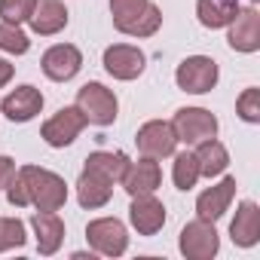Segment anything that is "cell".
Returning a JSON list of instances; mask_svg holds the SVG:
<instances>
[{
  "label": "cell",
  "instance_id": "6da1fadb",
  "mask_svg": "<svg viewBox=\"0 0 260 260\" xmlns=\"http://www.w3.org/2000/svg\"><path fill=\"white\" fill-rule=\"evenodd\" d=\"M113 28L125 37H153L162 25V10L150 0H110Z\"/></svg>",
  "mask_w": 260,
  "mask_h": 260
},
{
  "label": "cell",
  "instance_id": "7a4b0ae2",
  "mask_svg": "<svg viewBox=\"0 0 260 260\" xmlns=\"http://www.w3.org/2000/svg\"><path fill=\"white\" fill-rule=\"evenodd\" d=\"M28 184V199L37 211H58L68 202V184L61 175L40 169V166H22L19 169Z\"/></svg>",
  "mask_w": 260,
  "mask_h": 260
},
{
  "label": "cell",
  "instance_id": "3957f363",
  "mask_svg": "<svg viewBox=\"0 0 260 260\" xmlns=\"http://www.w3.org/2000/svg\"><path fill=\"white\" fill-rule=\"evenodd\" d=\"M172 128H175L178 144L196 147L199 141L217 138V116L205 107H181L172 116Z\"/></svg>",
  "mask_w": 260,
  "mask_h": 260
},
{
  "label": "cell",
  "instance_id": "277c9868",
  "mask_svg": "<svg viewBox=\"0 0 260 260\" xmlns=\"http://www.w3.org/2000/svg\"><path fill=\"white\" fill-rule=\"evenodd\" d=\"M217 61L208 58V55H190L178 64L175 71V83L181 92H190V95H205L217 86Z\"/></svg>",
  "mask_w": 260,
  "mask_h": 260
},
{
  "label": "cell",
  "instance_id": "5b68a950",
  "mask_svg": "<svg viewBox=\"0 0 260 260\" xmlns=\"http://www.w3.org/2000/svg\"><path fill=\"white\" fill-rule=\"evenodd\" d=\"M77 107L83 110L86 122H92V125H113L119 101H116L113 89H107L104 83H86L77 92Z\"/></svg>",
  "mask_w": 260,
  "mask_h": 260
},
{
  "label": "cell",
  "instance_id": "8992f818",
  "mask_svg": "<svg viewBox=\"0 0 260 260\" xmlns=\"http://www.w3.org/2000/svg\"><path fill=\"white\" fill-rule=\"evenodd\" d=\"M89 122H86V116H83V110L74 104V107H61L58 113H52L46 122H43V128H40V138L49 144V147H55V150H61V147H71L77 138H80V132L86 128Z\"/></svg>",
  "mask_w": 260,
  "mask_h": 260
},
{
  "label": "cell",
  "instance_id": "52a82bcc",
  "mask_svg": "<svg viewBox=\"0 0 260 260\" xmlns=\"http://www.w3.org/2000/svg\"><path fill=\"white\" fill-rule=\"evenodd\" d=\"M86 239L92 245L95 254L104 257H119L128 248V230L119 217H95L86 226Z\"/></svg>",
  "mask_w": 260,
  "mask_h": 260
},
{
  "label": "cell",
  "instance_id": "ba28073f",
  "mask_svg": "<svg viewBox=\"0 0 260 260\" xmlns=\"http://www.w3.org/2000/svg\"><path fill=\"white\" fill-rule=\"evenodd\" d=\"M178 248L187 260H211L217 251H220V236L214 230L211 220H190L184 230H181V239H178Z\"/></svg>",
  "mask_w": 260,
  "mask_h": 260
},
{
  "label": "cell",
  "instance_id": "9c48e42d",
  "mask_svg": "<svg viewBox=\"0 0 260 260\" xmlns=\"http://www.w3.org/2000/svg\"><path fill=\"white\" fill-rule=\"evenodd\" d=\"M144 68H147V58L132 43H113V46L104 49V71L113 80H122V83L138 80L144 74Z\"/></svg>",
  "mask_w": 260,
  "mask_h": 260
},
{
  "label": "cell",
  "instance_id": "30bf717a",
  "mask_svg": "<svg viewBox=\"0 0 260 260\" xmlns=\"http://www.w3.org/2000/svg\"><path fill=\"white\" fill-rule=\"evenodd\" d=\"M135 144L141 150V156H150V159H166L178 150V138H175V128L172 122L166 119H150L138 128L135 135Z\"/></svg>",
  "mask_w": 260,
  "mask_h": 260
},
{
  "label": "cell",
  "instance_id": "8fae6325",
  "mask_svg": "<svg viewBox=\"0 0 260 260\" xmlns=\"http://www.w3.org/2000/svg\"><path fill=\"white\" fill-rule=\"evenodd\" d=\"M226 28H230L226 31V43L236 52L251 55V52L260 49V13H257V7H245V10L239 7V13L233 16V22Z\"/></svg>",
  "mask_w": 260,
  "mask_h": 260
},
{
  "label": "cell",
  "instance_id": "7c38bea8",
  "mask_svg": "<svg viewBox=\"0 0 260 260\" xmlns=\"http://www.w3.org/2000/svg\"><path fill=\"white\" fill-rule=\"evenodd\" d=\"M40 68H43V74H46L49 80L68 83V80H74V77L80 74V68H83V52H80L74 43H55V46H49V49L43 52Z\"/></svg>",
  "mask_w": 260,
  "mask_h": 260
},
{
  "label": "cell",
  "instance_id": "4fadbf2b",
  "mask_svg": "<svg viewBox=\"0 0 260 260\" xmlns=\"http://www.w3.org/2000/svg\"><path fill=\"white\" fill-rule=\"evenodd\" d=\"M128 220H132V226L138 230V236H156L166 226V205L153 193L132 196V205H128Z\"/></svg>",
  "mask_w": 260,
  "mask_h": 260
},
{
  "label": "cell",
  "instance_id": "5bb4252c",
  "mask_svg": "<svg viewBox=\"0 0 260 260\" xmlns=\"http://www.w3.org/2000/svg\"><path fill=\"white\" fill-rule=\"evenodd\" d=\"M43 110V92L37 86H19L13 89L4 101H0V113L13 122H31L37 113Z\"/></svg>",
  "mask_w": 260,
  "mask_h": 260
},
{
  "label": "cell",
  "instance_id": "9a60e30c",
  "mask_svg": "<svg viewBox=\"0 0 260 260\" xmlns=\"http://www.w3.org/2000/svg\"><path fill=\"white\" fill-rule=\"evenodd\" d=\"M122 190L128 196H141V193H156V187L162 184V169L156 159L141 156L138 162H128L125 175H122Z\"/></svg>",
  "mask_w": 260,
  "mask_h": 260
},
{
  "label": "cell",
  "instance_id": "2e32d148",
  "mask_svg": "<svg viewBox=\"0 0 260 260\" xmlns=\"http://www.w3.org/2000/svg\"><path fill=\"white\" fill-rule=\"evenodd\" d=\"M233 196H236V178H223V181H217L214 187H208V190L199 193V199H196V217L211 220V223L220 220V217L230 211Z\"/></svg>",
  "mask_w": 260,
  "mask_h": 260
},
{
  "label": "cell",
  "instance_id": "e0dca14e",
  "mask_svg": "<svg viewBox=\"0 0 260 260\" xmlns=\"http://www.w3.org/2000/svg\"><path fill=\"white\" fill-rule=\"evenodd\" d=\"M31 31L40 37H52L68 28V7L61 0H34V10L28 19Z\"/></svg>",
  "mask_w": 260,
  "mask_h": 260
},
{
  "label": "cell",
  "instance_id": "ac0fdd59",
  "mask_svg": "<svg viewBox=\"0 0 260 260\" xmlns=\"http://www.w3.org/2000/svg\"><path fill=\"white\" fill-rule=\"evenodd\" d=\"M230 236L239 248H254L260 242V208H257V202L245 199L236 208V217L230 223Z\"/></svg>",
  "mask_w": 260,
  "mask_h": 260
},
{
  "label": "cell",
  "instance_id": "d6986e66",
  "mask_svg": "<svg viewBox=\"0 0 260 260\" xmlns=\"http://www.w3.org/2000/svg\"><path fill=\"white\" fill-rule=\"evenodd\" d=\"M31 226H34V236H37V251L43 257H52L64 242V220L55 211H37L31 217Z\"/></svg>",
  "mask_w": 260,
  "mask_h": 260
},
{
  "label": "cell",
  "instance_id": "ffe728a7",
  "mask_svg": "<svg viewBox=\"0 0 260 260\" xmlns=\"http://www.w3.org/2000/svg\"><path fill=\"white\" fill-rule=\"evenodd\" d=\"M128 159L122 150H95V153H89L86 156V172H95L98 178H104V181H110V184H119L122 181V175H125V169H128Z\"/></svg>",
  "mask_w": 260,
  "mask_h": 260
},
{
  "label": "cell",
  "instance_id": "44dd1931",
  "mask_svg": "<svg viewBox=\"0 0 260 260\" xmlns=\"http://www.w3.org/2000/svg\"><path fill=\"white\" fill-rule=\"evenodd\" d=\"M110 196H113V184L104 181V178H98L95 172H86L83 169V175L77 181V202L83 208L95 211V208H104L110 202Z\"/></svg>",
  "mask_w": 260,
  "mask_h": 260
},
{
  "label": "cell",
  "instance_id": "7402d4cb",
  "mask_svg": "<svg viewBox=\"0 0 260 260\" xmlns=\"http://www.w3.org/2000/svg\"><path fill=\"white\" fill-rule=\"evenodd\" d=\"M193 156H196V166H199V175H202V178H217V175H223L226 166H230V153H226V147H223L217 138L199 141Z\"/></svg>",
  "mask_w": 260,
  "mask_h": 260
},
{
  "label": "cell",
  "instance_id": "603a6c76",
  "mask_svg": "<svg viewBox=\"0 0 260 260\" xmlns=\"http://www.w3.org/2000/svg\"><path fill=\"white\" fill-rule=\"evenodd\" d=\"M236 13H239V0H196V16L202 28H211V31L226 28Z\"/></svg>",
  "mask_w": 260,
  "mask_h": 260
},
{
  "label": "cell",
  "instance_id": "cb8c5ba5",
  "mask_svg": "<svg viewBox=\"0 0 260 260\" xmlns=\"http://www.w3.org/2000/svg\"><path fill=\"white\" fill-rule=\"evenodd\" d=\"M172 156H175V166H172V181H175V187L184 190V193L193 190V187L199 184V178H202V175H199V166H196V156L187 153V150H184V153H172Z\"/></svg>",
  "mask_w": 260,
  "mask_h": 260
},
{
  "label": "cell",
  "instance_id": "d4e9b609",
  "mask_svg": "<svg viewBox=\"0 0 260 260\" xmlns=\"http://www.w3.org/2000/svg\"><path fill=\"white\" fill-rule=\"evenodd\" d=\"M0 49L10 52V55H25L31 49L28 34L22 31V25H10V22H0Z\"/></svg>",
  "mask_w": 260,
  "mask_h": 260
},
{
  "label": "cell",
  "instance_id": "484cf974",
  "mask_svg": "<svg viewBox=\"0 0 260 260\" xmlns=\"http://www.w3.org/2000/svg\"><path fill=\"white\" fill-rule=\"evenodd\" d=\"M25 242H28L25 220H19V217H0V254L10 251V248H22Z\"/></svg>",
  "mask_w": 260,
  "mask_h": 260
},
{
  "label": "cell",
  "instance_id": "4316f807",
  "mask_svg": "<svg viewBox=\"0 0 260 260\" xmlns=\"http://www.w3.org/2000/svg\"><path fill=\"white\" fill-rule=\"evenodd\" d=\"M31 10H34V0H0V22L22 25L31 19Z\"/></svg>",
  "mask_w": 260,
  "mask_h": 260
},
{
  "label": "cell",
  "instance_id": "83f0119b",
  "mask_svg": "<svg viewBox=\"0 0 260 260\" xmlns=\"http://www.w3.org/2000/svg\"><path fill=\"white\" fill-rule=\"evenodd\" d=\"M236 113L245 119V122H251V125H257L260 122V89H245L239 98H236Z\"/></svg>",
  "mask_w": 260,
  "mask_h": 260
},
{
  "label": "cell",
  "instance_id": "f1b7e54d",
  "mask_svg": "<svg viewBox=\"0 0 260 260\" xmlns=\"http://www.w3.org/2000/svg\"><path fill=\"white\" fill-rule=\"evenodd\" d=\"M7 202H10L13 208H28V205H31V199H28V184H25V178H22L19 169H16V175L10 178V184H7Z\"/></svg>",
  "mask_w": 260,
  "mask_h": 260
},
{
  "label": "cell",
  "instance_id": "f546056e",
  "mask_svg": "<svg viewBox=\"0 0 260 260\" xmlns=\"http://www.w3.org/2000/svg\"><path fill=\"white\" fill-rule=\"evenodd\" d=\"M13 175H16V159L13 156H0V190H7Z\"/></svg>",
  "mask_w": 260,
  "mask_h": 260
},
{
  "label": "cell",
  "instance_id": "4dcf8cb0",
  "mask_svg": "<svg viewBox=\"0 0 260 260\" xmlns=\"http://www.w3.org/2000/svg\"><path fill=\"white\" fill-rule=\"evenodd\" d=\"M13 74H16V68H13L7 58H0V89H4V86L13 80Z\"/></svg>",
  "mask_w": 260,
  "mask_h": 260
},
{
  "label": "cell",
  "instance_id": "1f68e13d",
  "mask_svg": "<svg viewBox=\"0 0 260 260\" xmlns=\"http://www.w3.org/2000/svg\"><path fill=\"white\" fill-rule=\"evenodd\" d=\"M251 4H257V0H251Z\"/></svg>",
  "mask_w": 260,
  "mask_h": 260
}]
</instances>
